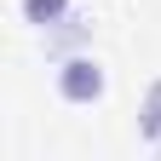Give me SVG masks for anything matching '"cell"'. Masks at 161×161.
<instances>
[{"mask_svg":"<svg viewBox=\"0 0 161 161\" xmlns=\"http://www.w3.org/2000/svg\"><path fill=\"white\" fill-rule=\"evenodd\" d=\"M138 132H144L150 150H161V80H150L144 104H138Z\"/></svg>","mask_w":161,"mask_h":161,"instance_id":"3","label":"cell"},{"mask_svg":"<svg viewBox=\"0 0 161 161\" xmlns=\"http://www.w3.org/2000/svg\"><path fill=\"white\" fill-rule=\"evenodd\" d=\"M58 98L64 104H75V109H86V104H98V98L109 92V69L98 64L92 52H69L64 64H58Z\"/></svg>","mask_w":161,"mask_h":161,"instance_id":"1","label":"cell"},{"mask_svg":"<svg viewBox=\"0 0 161 161\" xmlns=\"http://www.w3.org/2000/svg\"><path fill=\"white\" fill-rule=\"evenodd\" d=\"M69 12H75V0H17V17H23L35 35H46L52 23H64Z\"/></svg>","mask_w":161,"mask_h":161,"instance_id":"2","label":"cell"}]
</instances>
